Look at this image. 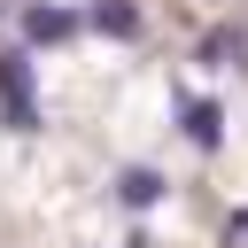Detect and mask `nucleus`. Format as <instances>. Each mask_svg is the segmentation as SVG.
I'll return each instance as SVG.
<instances>
[{"label":"nucleus","instance_id":"6e6552de","mask_svg":"<svg viewBox=\"0 0 248 248\" xmlns=\"http://www.w3.org/2000/svg\"><path fill=\"white\" fill-rule=\"evenodd\" d=\"M116 248H155V240H147V232H132V240H116Z\"/></svg>","mask_w":248,"mask_h":248},{"label":"nucleus","instance_id":"1a4fd4ad","mask_svg":"<svg viewBox=\"0 0 248 248\" xmlns=\"http://www.w3.org/2000/svg\"><path fill=\"white\" fill-rule=\"evenodd\" d=\"M0 23H8V0H0Z\"/></svg>","mask_w":248,"mask_h":248},{"label":"nucleus","instance_id":"20e7f679","mask_svg":"<svg viewBox=\"0 0 248 248\" xmlns=\"http://www.w3.org/2000/svg\"><path fill=\"white\" fill-rule=\"evenodd\" d=\"M194 62H202V70H240V62H248V31H240V23L202 31V39H194Z\"/></svg>","mask_w":248,"mask_h":248},{"label":"nucleus","instance_id":"423d86ee","mask_svg":"<svg viewBox=\"0 0 248 248\" xmlns=\"http://www.w3.org/2000/svg\"><path fill=\"white\" fill-rule=\"evenodd\" d=\"M85 23H93V31H101V39H116V46H132V39H140V31H147V23H140V8H132V0H93V8H85Z\"/></svg>","mask_w":248,"mask_h":248},{"label":"nucleus","instance_id":"0eeeda50","mask_svg":"<svg viewBox=\"0 0 248 248\" xmlns=\"http://www.w3.org/2000/svg\"><path fill=\"white\" fill-rule=\"evenodd\" d=\"M225 240H232V248H240V240H248V202H240V209H232V225H225Z\"/></svg>","mask_w":248,"mask_h":248},{"label":"nucleus","instance_id":"f257e3e1","mask_svg":"<svg viewBox=\"0 0 248 248\" xmlns=\"http://www.w3.org/2000/svg\"><path fill=\"white\" fill-rule=\"evenodd\" d=\"M0 124H8V132H39V124H46L31 46H0Z\"/></svg>","mask_w":248,"mask_h":248},{"label":"nucleus","instance_id":"f03ea898","mask_svg":"<svg viewBox=\"0 0 248 248\" xmlns=\"http://www.w3.org/2000/svg\"><path fill=\"white\" fill-rule=\"evenodd\" d=\"M78 23H85V16L62 8V0H23V8H16V39H23V46H70Z\"/></svg>","mask_w":248,"mask_h":248},{"label":"nucleus","instance_id":"7ed1b4c3","mask_svg":"<svg viewBox=\"0 0 248 248\" xmlns=\"http://www.w3.org/2000/svg\"><path fill=\"white\" fill-rule=\"evenodd\" d=\"M178 140H186V147H202V155H217V147H225V108H217L209 93H202V101H194V93H178Z\"/></svg>","mask_w":248,"mask_h":248},{"label":"nucleus","instance_id":"39448f33","mask_svg":"<svg viewBox=\"0 0 248 248\" xmlns=\"http://www.w3.org/2000/svg\"><path fill=\"white\" fill-rule=\"evenodd\" d=\"M163 194H170V178H163L155 163H124V170H116V202H124V209H155Z\"/></svg>","mask_w":248,"mask_h":248}]
</instances>
